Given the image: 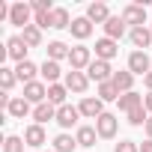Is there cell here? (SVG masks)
Here are the masks:
<instances>
[{"instance_id":"6da1fadb","label":"cell","mask_w":152,"mask_h":152,"mask_svg":"<svg viewBox=\"0 0 152 152\" xmlns=\"http://www.w3.org/2000/svg\"><path fill=\"white\" fill-rule=\"evenodd\" d=\"M87 78L96 81V84H107V81H113V69H110V63H104V60H93L90 69H87Z\"/></svg>"},{"instance_id":"7a4b0ae2","label":"cell","mask_w":152,"mask_h":152,"mask_svg":"<svg viewBox=\"0 0 152 152\" xmlns=\"http://www.w3.org/2000/svg\"><path fill=\"white\" fill-rule=\"evenodd\" d=\"M122 21L131 24V30L134 27H146V6L143 3H128L122 9Z\"/></svg>"},{"instance_id":"3957f363","label":"cell","mask_w":152,"mask_h":152,"mask_svg":"<svg viewBox=\"0 0 152 152\" xmlns=\"http://www.w3.org/2000/svg\"><path fill=\"white\" fill-rule=\"evenodd\" d=\"M69 63H72V72L90 69V63H93V54H90V48H87V45H75V48H72V54H69Z\"/></svg>"},{"instance_id":"277c9868","label":"cell","mask_w":152,"mask_h":152,"mask_svg":"<svg viewBox=\"0 0 152 152\" xmlns=\"http://www.w3.org/2000/svg\"><path fill=\"white\" fill-rule=\"evenodd\" d=\"M30 12H33V6L30 3H12L9 6V21L15 24V27H30Z\"/></svg>"},{"instance_id":"5b68a950","label":"cell","mask_w":152,"mask_h":152,"mask_svg":"<svg viewBox=\"0 0 152 152\" xmlns=\"http://www.w3.org/2000/svg\"><path fill=\"white\" fill-rule=\"evenodd\" d=\"M128 72H131V75H143V78H146V75L152 72V69H149V54H146V51H134V54L128 57Z\"/></svg>"},{"instance_id":"8992f818","label":"cell","mask_w":152,"mask_h":152,"mask_svg":"<svg viewBox=\"0 0 152 152\" xmlns=\"http://www.w3.org/2000/svg\"><path fill=\"white\" fill-rule=\"evenodd\" d=\"M24 99H27L30 104H42V102H48V87H45L42 81L24 84Z\"/></svg>"},{"instance_id":"52a82bcc","label":"cell","mask_w":152,"mask_h":152,"mask_svg":"<svg viewBox=\"0 0 152 152\" xmlns=\"http://www.w3.org/2000/svg\"><path fill=\"white\" fill-rule=\"evenodd\" d=\"M78 110H81V116H87V119H99V116L104 113V102H102V99L87 96V99L78 104Z\"/></svg>"},{"instance_id":"ba28073f","label":"cell","mask_w":152,"mask_h":152,"mask_svg":"<svg viewBox=\"0 0 152 152\" xmlns=\"http://www.w3.org/2000/svg\"><path fill=\"white\" fill-rule=\"evenodd\" d=\"M116 128H119V119L113 116V113H102L99 119H96V131H99V137H113L116 134Z\"/></svg>"},{"instance_id":"9c48e42d","label":"cell","mask_w":152,"mask_h":152,"mask_svg":"<svg viewBox=\"0 0 152 152\" xmlns=\"http://www.w3.org/2000/svg\"><path fill=\"white\" fill-rule=\"evenodd\" d=\"M116 54H119V45H116L113 39H107V36H104V39H99V42H96V60L110 63Z\"/></svg>"},{"instance_id":"30bf717a","label":"cell","mask_w":152,"mask_h":152,"mask_svg":"<svg viewBox=\"0 0 152 152\" xmlns=\"http://www.w3.org/2000/svg\"><path fill=\"white\" fill-rule=\"evenodd\" d=\"M87 87H90V78H87V75L84 72H69L66 75V90L69 93H87Z\"/></svg>"},{"instance_id":"8fae6325","label":"cell","mask_w":152,"mask_h":152,"mask_svg":"<svg viewBox=\"0 0 152 152\" xmlns=\"http://www.w3.org/2000/svg\"><path fill=\"white\" fill-rule=\"evenodd\" d=\"M78 116H81V110H78V107H72V104L57 107V122H60V128H72V125H78Z\"/></svg>"},{"instance_id":"7c38bea8","label":"cell","mask_w":152,"mask_h":152,"mask_svg":"<svg viewBox=\"0 0 152 152\" xmlns=\"http://www.w3.org/2000/svg\"><path fill=\"white\" fill-rule=\"evenodd\" d=\"M27 51H30V48H27V42H24L21 36H12V39L6 42V54H9L12 60H18V63L27 60Z\"/></svg>"},{"instance_id":"4fadbf2b","label":"cell","mask_w":152,"mask_h":152,"mask_svg":"<svg viewBox=\"0 0 152 152\" xmlns=\"http://www.w3.org/2000/svg\"><path fill=\"white\" fill-rule=\"evenodd\" d=\"M87 18H90L93 24H107V21H110L107 3H90V6H87Z\"/></svg>"},{"instance_id":"5bb4252c","label":"cell","mask_w":152,"mask_h":152,"mask_svg":"<svg viewBox=\"0 0 152 152\" xmlns=\"http://www.w3.org/2000/svg\"><path fill=\"white\" fill-rule=\"evenodd\" d=\"M24 143H27V146H33V149H36V146H42V143H48L45 128H42V125H36V122H33V125H27V131H24Z\"/></svg>"},{"instance_id":"9a60e30c","label":"cell","mask_w":152,"mask_h":152,"mask_svg":"<svg viewBox=\"0 0 152 152\" xmlns=\"http://www.w3.org/2000/svg\"><path fill=\"white\" fill-rule=\"evenodd\" d=\"M33 119H36V125H42V122H48V119H57V107H54L51 102H42V104L33 107Z\"/></svg>"},{"instance_id":"2e32d148","label":"cell","mask_w":152,"mask_h":152,"mask_svg":"<svg viewBox=\"0 0 152 152\" xmlns=\"http://www.w3.org/2000/svg\"><path fill=\"white\" fill-rule=\"evenodd\" d=\"M131 45H134L137 51L149 48V45H152V30H149V27H134V30H131Z\"/></svg>"},{"instance_id":"e0dca14e","label":"cell","mask_w":152,"mask_h":152,"mask_svg":"<svg viewBox=\"0 0 152 152\" xmlns=\"http://www.w3.org/2000/svg\"><path fill=\"white\" fill-rule=\"evenodd\" d=\"M39 75H42V78L48 81V87H51V84H57V81H60L63 69H60V63H54V60H45V63H42V69H39Z\"/></svg>"},{"instance_id":"ac0fdd59","label":"cell","mask_w":152,"mask_h":152,"mask_svg":"<svg viewBox=\"0 0 152 152\" xmlns=\"http://www.w3.org/2000/svg\"><path fill=\"white\" fill-rule=\"evenodd\" d=\"M96 137H99V131H96L93 125H81V128H78V134H75V140H78V146H84V149L96 146Z\"/></svg>"},{"instance_id":"d6986e66","label":"cell","mask_w":152,"mask_h":152,"mask_svg":"<svg viewBox=\"0 0 152 152\" xmlns=\"http://www.w3.org/2000/svg\"><path fill=\"white\" fill-rule=\"evenodd\" d=\"M6 113L12 116V119H24L27 113H30V102L21 96V99H12L9 102V107H6Z\"/></svg>"},{"instance_id":"ffe728a7","label":"cell","mask_w":152,"mask_h":152,"mask_svg":"<svg viewBox=\"0 0 152 152\" xmlns=\"http://www.w3.org/2000/svg\"><path fill=\"white\" fill-rule=\"evenodd\" d=\"M69 30H72V36H75V39H87V36L93 33V21H90L87 15H84V18H75Z\"/></svg>"},{"instance_id":"44dd1931","label":"cell","mask_w":152,"mask_h":152,"mask_svg":"<svg viewBox=\"0 0 152 152\" xmlns=\"http://www.w3.org/2000/svg\"><path fill=\"white\" fill-rule=\"evenodd\" d=\"M36 63H30V60H24V63H18L15 66V75H18V81H24V84H33L36 81Z\"/></svg>"},{"instance_id":"7402d4cb","label":"cell","mask_w":152,"mask_h":152,"mask_svg":"<svg viewBox=\"0 0 152 152\" xmlns=\"http://www.w3.org/2000/svg\"><path fill=\"white\" fill-rule=\"evenodd\" d=\"M122 33H125V21H122V15H119V18H116V15H110V21L104 24V36L116 42V39L122 36Z\"/></svg>"},{"instance_id":"603a6c76","label":"cell","mask_w":152,"mask_h":152,"mask_svg":"<svg viewBox=\"0 0 152 152\" xmlns=\"http://www.w3.org/2000/svg\"><path fill=\"white\" fill-rule=\"evenodd\" d=\"M134 107H143V96L140 93H125V96H119V110H125V113H131Z\"/></svg>"},{"instance_id":"cb8c5ba5","label":"cell","mask_w":152,"mask_h":152,"mask_svg":"<svg viewBox=\"0 0 152 152\" xmlns=\"http://www.w3.org/2000/svg\"><path fill=\"white\" fill-rule=\"evenodd\" d=\"M69 54H72V48H69L66 42H48V60H54V63H60L63 57L69 60Z\"/></svg>"},{"instance_id":"d4e9b609","label":"cell","mask_w":152,"mask_h":152,"mask_svg":"<svg viewBox=\"0 0 152 152\" xmlns=\"http://www.w3.org/2000/svg\"><path fill=\"white\" fill-rule=\"evenodd\" d=\"M66 93H69L66 84H51V87H48V102H51L54 107H63V104H66Z\"/></svg>"},{"instance_id":"484cf974","label":"cell","mask_w":152,"mask_h":152,"mask_svg":"<svg viewBox=\"0 0 152 152\" xmlns=\"http://www.w3.org/2000/svg\"><path fill=\"white\" fill-rule=\"evenodd\" d=\"M131 84H134V75L131 72H113V87L125 96V93H131Z\"/></svg>"},{"instance_id":"4316f807","label":"cell","mask_w":152,"mask_h":152,"mask_svg":"<svg viewBox=\"0 0 152 152\" xmlns=\"http://www.w3.org/2000/svg\"><path fill=\"white\" fill-rule=\"evenodd\" d=\"M21 39L27 42V48H39V45H42V30H39L36 24H30V27H24Z\"/></svg>"},{"instance_id":"83f0119b","label":"cell","mask_w":152,"mask_h":152,"mask_svg":"<svg viewBox=\"0 0 152 152\" xmlns=\"http://www.w3.org/2000/svg\"><path fill=\"white\" fill-rule=\"evenodd\" d=\"M75 146H78V140L69 137V134H57L54 137V149L57 152H75Z\"/></svg>"},{"instance_id":"f1b7e54d","label":"cell","mask_w":152,"mask_h":152,"mask_svg":"<svg viewBox=\"0 0 152 152\" xmlns=\"http://www.w3.org/2000/svg\"><path fill=\"white\" fill-rule=\"evenodd\" d=\"M51 27H54V30H63V27H72V24H69V12H66L63 6H57V9L51 12Z\"/></svg>"},{"instance_id":"f546056e","label":"cell","mask_w":152,"mask_h":152,"mask_svg":"<svg viewBox=\"0 0 152 152\" xmlns=\"http://www.w3.org/2000/svg\"><path fill=\"white\" fill-rule=\"evenodd\" d=\"M99 99H102V102H119V90L113 87V81L99 84Z\"/></svg>"},{"instance_id":"4dcf8cb0","label":"cell","mask_w":152,"mask_h":152,"mask_svg":"<svg viewBox=\"0 0 152 152\" xmlns=\"http://www.w3.org/2000/svg\"><path fill=\"white\" fill-rule=\"evenodd\" d=\"M15 81H18L15 69H0V87H3V93H9L15 87Z\"/></svg>"},{"instance_id":"1f68e13d","label":"cell","mask_w":152,"mask_h":152,"mask_svg":"<svg viewBox=\"0 0 152 152\" xmlns=\"http://www.w3.org/2000/svg\"><path fill=\"white\" fill-rule=\"evenodd\" d=\"M3 152H24V137H6L3 140Z\"/></svg>"},{"instance_id":"d6a6232c","label":"cell","mask_w":152,"mask_h":152,"mask_svg":"<svg viewBox=\"0 0 152 152\" xmlns=\"http://www.w3.org/2000/svg\"><path fill=\"white\" fill-rule=\"evenodd\" d=\"M146 119H149L146 107H134V110L128 113V122H131V125H146Z\"/></svg>"},{"instance_id":"836d02e7","label":"cell","mask_w":152,"mask_h":152,"mask_svg":"<svg viewBox=\"0 0 152 152\" xmlns=\"http://www.w3.org/2000/svg\"><path fill=\"white\" fill-rule=\"evenodd\" d=\"M113 152H140V146H137V143H134V140H119V143H116V149H113Z\"/></svg>"},{"instance_id":"e575fe53","label":"cell","mask_w":152,"mask_h":152,"mask_svg":"<svg viewBox=\"0 0 152 152\" xmlns=\"http://www.w3.org/2000/svg\"><path fill=\"white\" fill-rule=\"evenodd\" d=\"M30 6H33V12H54L57 9V6H51V0H33Z\"/></svg>"},{"instance_id":"d590c367","label":"cell","mask_w":152,"mask_h":152,"mask_svg":"<svg viewBox=\"0 0 152 152\" xmlns=\"http://www.w3.org/2000/svg\"><path fill=\"white\" fill-rule=\"evenodd\" d=\"M39 30H45V27H51V12H36V21H33Z\"/></svg>"},{"instance_id":"8d00e7d4","label":"cell","mask_w":152,"mask_h":152,"mask_svg":"<svg viewBox=\"0 0 152 152\" xmlns=\"http://www.w3.org/2000/svg\"><path fill=\"white\" fill-rule=\"evenodd\" d=\"M143 107H146V110H149V116H152V93H149V96H143Z\"/></svg>"},{"instance_id":"74e56055","label":"cell","mask_w":152,"mask_h":152,"mask_svg":"<svg viewBox=\"0 0 152 152\" xmlns=\"http://www.w3.org/2000/svg\"><path fill=\"white\" fill-rule=\"evenodd\" d=\"M140 152H152V140H146V143H140Z\"/></svg>"},{"instance_id":"f35d334b","label":"cell","mask_w":152,"mask_h":152,"mask_svg":"<svg viewBox=\"0 0 152 152\" xmlns=\"http://www.w3.org/2000/svg\"><path fill=\"white\" fill-rule=\"evenodd\" d=\"M143 128H146V134H149V140H152V116L146 119V125H143Z\"/></svg>"},{"instance_id":"ab89813d","label":"cell","mask_w":152,"mask_h":152,"mask_svg":"<svg viewBox=\"0 0 152 152\" xmlns=\"http://www.w3.org/2000/svg\"><path fill=\"white\" fill-rule=\"evenodd\" d=\"M143 81H146V87H149V93H152V72L146 75V78H143Z\"/></svg>"},{"instance_id":"60d3db41","label":"cell","mask_w":152,"mask_h":152,"mask_svg":"<svg viewBox=\"0 0 152 152\" xmlns=\"http://www.w3.org/2000/svg\"><path fill=\"white\" fill-rule=\"evenodd\" d=\"M48 152H57V149H48Z\"/></svg>"},{"instance_id":"b9f144b4","label":"cell","mask_w":152,"mask_h":152,"mask_svg":"<svg viewBox=\"0 0 152 152\" xmlns=\"http://www.w3.org/2000/svg\"><path fill=\"white\" fill-rule=\"evenodd\" d=\"M149 30H152V24H149Z\"/></svg>"}]
</instances>
